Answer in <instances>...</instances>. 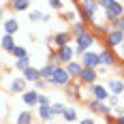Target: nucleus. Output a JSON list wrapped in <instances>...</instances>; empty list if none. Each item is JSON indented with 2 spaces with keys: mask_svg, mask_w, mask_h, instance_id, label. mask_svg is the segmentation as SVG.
<instances>
[{
  "mask_svg": "<svg viewBox=\"0 0 124 124\" xmlns=\"http://www.w3.org/2000/svg\"><path fill=\"white\" fill-rule=\"evenodd\" d=\"M77 2V11H79V19H84L88 24H96V13H99V0H75Z\"/></svg>",
  "mask_w": 124,
  "mask_h": 124,
  "instance_id": "f257e3e1",
  "label": "nucleus"
},
{
  "mask_svg": "<svg viewBox=\"0 0 124 124\" xmlns=\"http://www.w3.org/2000/svg\"><path fill=\"white\" fill-rule=\"evenodd\" d=\"M99 39L94 37L90 30H86L84 34H79V37H75V49H77V56H81L84 51H88V49H92V45L96 43Z\"/></svg>",
  "mask_w": 124,
  "mask_h": 124,
  "instance_id": "f03ea898",
  "label": "nucleus"
},
{
  "mask_svg": "<svg viewBox=\"0 0 124 124\" xmlns=\"http://www.w3.org/2000/svg\"><path fill=\"white\" fill-rule=\"evenodd\" d=\"M71 81H73V77L69 75L66 66H64V64H58V66H56V73H54V77H51V81H49V86H54V88H66Z\"/></svg>",
  "mask_w": 124,
  "mask_h": 124,
  "instance_id": "7ed1b4c3",
  "label": "nucleus"
},
{
  "mask_svg": "<svg viewBox=\"0 0 124 124\" xmlns=\"http://www.w3.org/2000/svg\"><path fill=\"white\" fill-rule=\"evenodd\" d=\"M103 13H105V22H107V24H113L118 17L124 15V0H113Z\"/></svg>",
  "mask_w": 124,
  "mask_h": 124,
  "instance_id": "20e7f679",
  "label": "nucleus"
},
{
  "mask_svg": "<svg viewBox=\"0 0 124 124\" xmlns=\"http://www.w3.org/2000/svg\"><path fill=\"white\" fill-rule=\"evenodd\" d=\"M105 45H107V47H111V49H118L120 45H124V32L111 28V30L107 32V37H105Z\"/></svg>",
  "mask_w": 124,
  "mask_h": 124,
  "instance_id": "39448f33",
  "label": "nucleus"
},
{
  "mask_svg": "<svg viewBox=\"0 0 124 124\" xmlns=\"http://www.w3.org/2000/svg\"><path fill=\"white\" fill-rule=\"evenodd\" d=\"M99 58H101V66H107V69H113L118 64V58H116V51L111 47H103L99 51Z\"/></svg>",
  "mask_w": 124,
  "mask_h": 124,
  "instance_id": "423d86ee",
  "label": "nucleus"
},
{
  "mask_svg": "<svg viewBox=\"0 0 124 124\" xmlns=\"http://www.w3.org/2000/svg\"><path fill=\"white\" fill-rule=\"evenodd\" d=\"M79 60H81V64L84 66H88V69H99L101 66V58H99V51H84L81 56H79Z\"/></svg>",
  "mask_w": 124,
  "mask_h": 124,
  "instance_id": "0eeeda50",
  "label": "nucleus"
},
{
  "mask_svg": "<svg viewBox=\"0 0 124 124\" xmlns=\"http://www.w3.org/2000/svg\"><path fill=\"white\" fill-rule=\"evenodd\" d=\"M64 90H66V96H69V99H73V101H81L84 99V92H81V90H84V84H81L79 79H73Z\"/></svg>",
  "mask_w": 124,
  "mask_h": 124,
  "instance_id": "6e6552de",
  "label": "nucleus"
},
{
  "mask_svg": "<svg viewBox=\"0 0 124 124\" xmlns=\"http://www.w3.org/2000/svg\"><path fill=\"white\" fill-rule=\"evenodd\" d=\"M77 56V49L73 45H64V47H58V62L60 64H69L71 60H75Z\"/></svg>",
  "mask_w": 124,
  "mask_h": 124,
  "instance_id": "1a4fd4ad",
  "label": "nucleus"
},
{
  "mask_svg": "<svg viewBox=\"0 0 124 124\" xmlns=\"http://www.w3.org/2000/svg\"><path fill=\"white\" fill-rule=\"evenodd\" d=\"M96 79H99V69H88V66H84V71L79 75V81L88 88V86H92V84H96Z\"/></svg>",
  "mask_w": 124,
  "mask_h": 124,
  "instance_id": "9d476101",
  "label": "nucleus"
},
{
  "mask_svg": "<svg viewBox=\"0 0 124 124\" xmlns=\"http://www.w3.org/2000/svg\"><path fill=\"white\" fill-rule=\"evenodd\" d=\"M88 90H90V94H92L94 99H101V101H107V99H109V94H111L109 88H107V84L103 86V84H99V81L92 84V86H88Z\"/></svg>",
  "mask_w": 124,
  "mask_h": 124,
  "instance_id": "9b49d317",
  "label": "nucleus"
},
{
  "mask_svg": "<svg viewBox=\"0 0 124 124\" xmlns=\"http://www.w3.org/2000/svg\"><path fill=\"white\" fill-rule=\"evenodd\" d=\"M75 43V37L71 30H66V32H56L54 34V47L58 49V47H64V45H71Z\"/></svg>",
  "mask_w": 124,
  "mask_h": 124,
  "instance_id": "f8f14e48",
  "label": "nucleus"
},
{
  "mask_svg": "<svg viewBox=\"0 0 124 124\" xmlns=\"http://www.w3.org/2000/svg\"><path fill=\"white\" fill-rule=\"evenodd\" d=\"M39 90H26L24 94H22V103H24L26 107H39Z\"/></svg>",
  "mask_w": 124,
  "mask_h": 124,
  "instance_id": "ddd939ff",
  "label": "nucleus"
},
{
  "mask_svg": "<svg viewBox=\"0 0 124 124\" xmlns=\"http://www.w3.org/2000/svg\"><path fill=\"white\" fill-rule=\"evenodd\" d=\"M107 88H109L111 94L122 96V94H124V77H111V79L107 81Z\"/></svg>",
  "mask_w": 124,
  "mask_h": 124,
  "instance_id": "4468645a",
  "label": "nucleus"
},
{
  "mask_svg": "<svg viewBox=\"0 0 124 124\" xmlns=\"http://www.w3.org/2000/svg\"><path fill=\"white\" fill-rule=\"evenodd\" d=\"M39 120L45 124H51L56 120V113L51 109V105H39Z\"/></svg>",
  "mask_w": 124,
  "mask_h": 124,
  "instance_id": "2eb2a0df",
  "label": "nucleus"
},
{
  "mask_svg": "<svg viewBox=\"0 0 124 124\" xmlns=\"http://www.w3.org/2000/svg\"><path fill=\"white\" fill-rule=\"evenodd\" d=\"M26 84H28V81H26L24 77H15L11 81V86H9V92H11V94H24L26 90H28Z\"/></svg>",
  "mask_w": 124,
  "mask_h": 124,
  "instance_id": "dca6fc26",
  "label": "nucleus"
},
{
  "mask_svg": "<svg viewBox=\"0 0 124 124\" xmlns=\"http://www.w3.org/2000/svg\"><path fill=\"white\" fill-rule=\"evenodd\" d=\"M64 66H66V71H69V75H71L73 79H79V75H81V71H84L81 60H71L69 64H64Z\"/></svg>",
  "mask_w": 124,
  "mask_h": 124,
  "instance_id": "f3484780",
  "label": "nucleus"
},
{
  "mask_svg": "<svg viewBox=\"0 0 124 124\" xmlns=\"http://www.w3.org/2000/svg\"><path fill=\"white\" fill-rule=\"evenodd\" d=\"M2 30H4V34H17L19 22H17L15 17H7V19L2 22Z\"/></svg>",
  "mask_w": 124,
  "mask_h": 124,
  "instance_id": "a211bd4d",
  "label": "nucleus"
},
{
  "mask_svg": "<svg viewBox=\"0 0 124 124\" xmlns=\"http://www.w3.org/2000/svg\"><path fill=\"white\" fill-rule=\"evenodd\" d=\"M22 77H24L28 84H34L37 79H41V69H37V66H32V64H30L24 73H22Z\"/></svg>",
  "mask_w": 124,
  "mask_h": 124,
  "instance_id": "6ab92c4d",
  "label": "nucleus"
},
{
  "mask_svg": "<svg viewBox=\"0 0 124 124\" xmlns=\"http://www.w3.org/2000/svg\"><path fill=\"white\" fill-rule=\"evenodd\" d=\"M0 47H2V51L11 54V49L15 47V34H2V41H0Z\"/></svg>",
  "mask_w": 124,
  "mask_h": 124,
  "instance_id": "aec40b11",
  "label": "nucleus"
},
{
  "mask_svg": "<svg viewBox=\"0 0 124 124\" xmlns=\"http://www.w3.org/2000/svg\"><path fill=\"white\" fill-rule=\"evenodd\" d=\"M88 22H84V19H77V22H73L71 24V32H73V37H79V34H84L88 30Z\"/></svg>",
  "mask_w": 124,
  "mask_h": 124,
  "instance_id": "412c9836",
  "label": "nucleus"
},
{
  "mask_svg": "<svg viewBox=\"0 0 124 124\" xmlns=\"http://www.w3.org/2000/svg\"><path fill=\"white\" fill-rule=\"evenodd\" d=\"M109 30H111V26H99V24H92V26H90V32H92L96 39H105Z\"/></svg>",
  "mask_w": 124,
  "mask_h": 124,
  "instance_id": "4be33fe9",
  "label": "nucleus"
},
{
  "mask_svg": "<svg viewBox=\"0 0 124 124\" xmlns=\"http://www.w3.org/2000/svg\"><path fill=\"white\" fill-rule=\"evenodd\" d=\"M9 7L13 9V13H24L30 9V0H13L9 2Z\"/></svg>",
  "mask_w": 124,
  "mask_h": 124,
  "instance_id": "5701e85b",
  "label": "nucleus"
},
{
  "mask_svg": "<svg viewBox=\"0 0 124 124\" xmlns=\"http://www.w3.org/2000/svg\"><path fill=\"white\" fill-rule=\"evenodd\" d=\"M56 66L58 64H45V66H41V79H45V81H51V77H54V73H56Z\"/></svg>",
  "mask_w": 124,
  "mask_h": 124,
  "instance_id": "b1692460",
  "label": "nucleus"
},
{
  "mask_svg": "<svg viewBox=\"0 0 124 124\" xmlns=\"http://www.w3.org/2000/svg\"><path fill=\"white\" fill-rule=\"evenodd\" d=\"M62 120H66V124L79 122V120H77V109H75V107H66L64 113H62Z\"/></svg>",
  "mask_w": 124,
  "mask_h": 124,
  "instance_id": "393cba45",
  "label": "nucleus"
},
{
  "mask_svg": "<svg viewBox=\"0 0 124 124\" xmlns=\"http://www.w3.org/2000/svg\"><path fill=\"white\" fill-rule=\"evenodd\" d=\"M15 124H34L32 122V111H22V113H17V118H15Z\"/></svg>",
  "mask_w": 124,
  "mask_h": 124,
  "instance_id": "a878e982",
  "label": "nucleus"
},
{
  "mask_svg": "<svg viewBox=\"0 0 124 124\" xmlns=\"http://www.w3.org/2000/svg\"><path fill=\"white\" fill-rule=\"evenodd\" d=\"M30 64H32V62H30V56H26V58H15V71H22V73H24Z\"/></svg>",
  "mask_w": 124,
  "mask_h": 124,
  "instance_id": "bb28decb",
  "label": "nucleus"
},
{
  "mask_svg": "<svg viewBox=\"0 0 124 124\" xmlns=\"http://www.w3.org/2000/svg\"><path fill=\"white\" fill-rule=\"evenodd\" d=\"M11 56H13V58H26V56H30V54H28V49H26V47L15 45V47L11 49Z\"/></svg>",
  "mask_w": 124,
  "mask_h": 124,
  "instance_id": "cd10ccee",
  "label": "nucleus"
},
{
  "mask_svg": "<svg viewBox=\"0 0 124 124\" xmlns=\"http://www.w3.org/2000/svg\"><path fill=\"white\" fill-rule=\"evenodd\" d=\"M43 17H45V13H43V11H37V9H32V11L28 13V19H30L32 24H37V22H43Z\"/></svg>",
  "mask_w": 124,
  "mask_h": 124,
  "instance_id": "c85d7f7f",
  "label": "nucleus"
},
{
  "mask_svg": "<svg viewBox=\"0 0 124 124\" xmlns=\"http://www.w3.org/2000/svg\"><path fill=\"white\" fill-rule=\"evenodd\" d=\"M64 22H69V24H73V22H77V11H62L60 15Z\"/></svg>",
  "mask_w": 124,
  "mask_h": 124,
  "instance_id": "c756f323",
  "label": "nucleus"
},
{
  "mask_svg": "<svg viewBox=\"0 0 124 124\" xmlns=\"http://www.w3.org/2000/svg\"><path fill=\"white\" fill-rule=\"evenodd\" d=\"M51 109H54V113H56V116H62V113H64V109H66V105H64V103H51Z\"/></svg>",
  "mask_w": 124,
  "mask_h": 124,
  "instance_id": "7c9ffc66",
  "label": "nucleus"
},
{
  "mask_svg": "<svg viewBox=\"0 0 124 124\" xmlns=\"http://www.w3.org/2000/svg\"><path fill=\"white\" fill-rule=\"evenodd\" d=\"M47 86H49V81H45V79H37V81L32 84V88H34V90H39V92H43Z\"/></svg>",
  "mask_w": 124,
  "mask_h": 124,
  "instance_id": "2f4dec72",
  "label": "nucleus"
},
{
  "mask_svg": "<svg viewBox=\"0 0 124 124\" xmlns=\"http://www.w3.org/2000/svg\"><path fill=\"white\" fill-rule=\"evenodd\" d=\"M47 62H49V64H60V62H58V49H49V54H47Z\"/></svg>",
  "mask_w": 124,
  "mask_h": 124,
  "instance_id": "473e14b6",
  "label": "nucleus"
},
{
  "mask_svg": "<svg viewBox=\"0 0 124 124\" xmlns=\"http://www.w3.org/2000/svg\"><path fill=\"white\" fill-rule=\"evenodd\" d=\"M109 26L116 28V30H120V32H124V15H122V17H118V19H116L113 24H109Z\"/></svg>",
  "mask_w": 124,
  "mask_h": 124,
  "instance_id": "72a5a7b5",
  "label": "nucleus"
},
{
  "mask_svg": "<svg viewBox=\"0 0 124 124\" xmlns=\"http://www.w3.org/2000/svg\"><path fill=\"white\" fill-rule=\"evenodd\" d=\"M47 2H49L51 9H56V11H62V9H64V2H62V0H47Z\"/></svg>",
  "mask_w": 124,
  "mask_h": 124,
  "instance_id": "f704fd0d",
  "label": "nucleus"
},
{
  "mask_svg": "<svg viewBox=\"0 0 124 124\" xmlns=\"http://www.w3.org/2000/svg\"><path fill=\"white\" fill-rule=\"evenodd\" d=\"M39 105H51V99L47 94H39Z\"/></svg>",
  "mask_w": 124,
  "mask_h": 124,
  "instance_id": "c9c22d12",
  "label": "nucleus"
},
{
  "mask_svg": "<svg viewBox=\"0 0 124 124\" xmlns=\"http://www.w3.org/2000/svg\"><path fill=\"white\" fill-rule=\"evenodd\" d=\"M118 99H120V96H116V94H109V99H107V105H109V107H116V105H118Z\"/></svg>",
  "mask_w": 124,
  "mask_h": 124,
  "instance_id": "e433bc0d",
  "label": "nucleus"
},
{
  "mask_svg": "<svg viewBox=\"0 0 124 124\" xmlns=\"http://www.w3.org/2000/svg\"><path fill=\"white\" fill-rule=\"evenodd\" d=\"M113 116H116V118H118V116H124V103L113 107Z\"/></svg>",
  "mask_w": 124,
  "mask_h": 124,
  "instance_id": "4c0bfd02",
  "label": "nucleus"
},
{
  "mask_svg": "<svg viewBox=\"0 0 124 124\" xmlns=\"http://www.w3.org/2000/svg\"><path fill=\"white\" fill-rule=\"evenodd\" d=\"M111 2H113V0H99V7L103 9V11H105V9H107V7H109Z\"/></svg>",
  "mask_w": 124,
  "mask_h": 124,
  "instance_id": "58836bf2",
  "label": "nucleus"
},
{
  "mask_svg": "<svg viewBox=\"0 0 124 124\" xmlns=\"http://www.w3.org/2000/svg\"><path fill=\"white\" fill-rule=\"evenodd\" d=\"M79 124H96L94 118H84V120H79Z\"/></svg>",
  "mask_w": 124,
  "mask_h": 124,
  "instance_id": "ea45409f",
  "label": "nucleus"
},
{
  "mask_svg": "<svg viewBox=\"0 0 124 124\" xmlns=\"http://www.w3.org/2000/svg\"><path fill=\"white\" fill-rule=\"evenodd\" d=\"M113 124H124V116H118V118H116V122Z\"/></svg>",
  "mask_w": 124,
  "mask_h": 124,
  "instance_id": "a19ab883",
  "label": "nucleus"
},
{
  "mask_svg": "<svg viewBox=\"0 0 124 124\" xmlns=\"http://www.w3.org/2000/svg\"><path fill=\"white\" fill-rule=\"evenodd\" d=\"M49 19H51V15H49V13H45V17H43V24H49Z\"/></svg>",
  "mask_w": 124,
  "mask_h": 124,
  "instance_id": "79ce46f5",
  "label": "nucleus"
},
{
  "mask_svg": "<svg viewBox=\"0 0 124 124\" xmlns=\"http://www.w3.org/2000/svg\"><path fill=\"white\" fill-rule=\"evenodd\" d=\"M122 103H124V94H122Z\"/></svg>",
  "mask_w": 124,
  "mask_h": 124,
  "instance_id": "37998d69",
  "label": "nucleus"
},
{
  "mask_svg": "<svg viewBox=\"0 0 124 124\" xmlns=\"http://www.w3.org/2000/svg\"><path fill=\"white\" fill-rule=\"evenodd\" d=\"M9 2H13V0H9Z\"/></svg>",
  "mask_w": 124,
  "mask_h": 124,
  "instance_id": "c03bdc74",
  "label": "nucleus"
}]
</instances>
